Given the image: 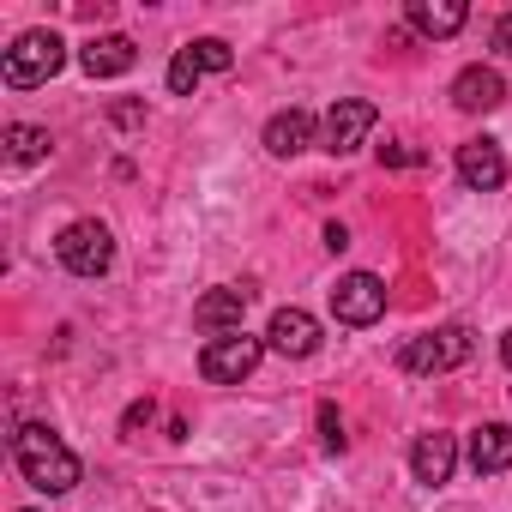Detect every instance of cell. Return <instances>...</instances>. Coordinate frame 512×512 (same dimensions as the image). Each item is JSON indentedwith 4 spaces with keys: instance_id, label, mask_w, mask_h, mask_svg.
<instances>
[{
    "instance_id": "7c38bea8",
    "label": "cell",
    "mask_w": 512,
    "mask_h": 512,
    "mask_svg": "<svg viewBox=\"0 0 512 512\" xmlns=\"http://www.w3.org/2000/svg\"><path fill=\"white\" fill-rule=\"evenodd\" d=\"M133 61H139V49H133V37H121V31L91 37V43L79 49V67H85L91 79H121V73H133Z\"/></svg>"
},
{
    "instance_id": "7a4b0ae2",
    "label": "cell",
    "mask_w": 512,
    "mask_h": 512,
    "mask_svg": "<svg viewBox=\"0 0 512 512\" xmlns=\"http://www.w3.org/2000/svg\"><path fill=\"white\" fill-rule=\"evenodd\" d=\"M470 350H476L470 326H434V332H416V338L398 350V368H404V374H416V380H434V374L464 368V362H470Z\"/></svg>"
},
{
    "instance_id": "277c9868",
    "label": "cell",
    "mask_w": 512,
    "mask_h": 512,
    "mask_svg": "<svg viewBox=\"0 0 512 512\" xmlns=\"http://www.w3.org/2000/svg\"><path fill=\"white\" fill-rule=\"evenodd\" d=\"M55 260H61L73 278H103V272L115 266V235H109V223H97V217L67 223V229L55 235Z\"/></svg>"
},
{
    "instance_id": "d4e9b609",
    "label": "cell",
    "mask_w": 512,
    "mask_h": 512,
    "mask_svg": "<svg viewBox=\"0 0 512 512\" xmlns=\"http://www.w3.org/2000/svg\"><path fill=\"white\" fill-rule=\"evenodd\" d=\"M326 247L344 253V247H350V229H344V223H326Z\"/></svg>"
},
{
    "instance_id": "6da1fadb",
    "label": "cell",
    "mask_w": 512,
    "mask_h": 512,
    "mask_svg": "<svg viewBox=\"0 0 512 512\" xmlns=\"http://www.w3.org/2000/svg\"><path fill=\"white\" fill-rule=\"evenodd\" d=\"M13 458H19V470H25V482H31L37 494H73L79 476H85L79 452H73L49 422H25V428L13 434Z\"/></svg>"
},
{
    "instance_id": "ba28073f",
    "label": "cell",
    "mask_w": 512,
    "mask_h": 512,
    "mask_svg": "<svg viewBox=\"0 0 512 512\" xmlns=\"http://www.w3.org/2000/svg\"><path fill=\"white\" fill-rule=\"evenodd\" d=\"M247 302H253V290H247V284H217V290H205V296L193 302V326H199V332H211V338H229V332H241Z\"/></svg>"
},
{
    "instance_id": "9c48e42d",
    "label": "cell",
    "mask_w": 512,
    "mask_h": 512,
    "mask_svg": "<svg viewBox=\"0 0 512 512\" xmlns=\"http://www.w3.org/2000/svg\"><path fill=\"white\" fill-rule=\"evenodd\" d=\"M452 169H458V181H464L470 193H494V187L506 181V157H500L494 139H464L458 157H452Z\"/></svg>"
},
{
    "instance_id": "3957f363",
    "label": "cell",
    "mask_w": 512,
    "mask_h": 512,
    "mask_svg": "<svg viewBox=\"0 0 512 512\" xmlns=\"http://www.w3.org/2000/svg\"><path fill=\"white\" fill-rule=\"evenodd\" d=\"M61 67H67V43H61L55 31H25L7 55H0V79H7L13 91H37V85H49Z\"/></svg>"
},
{
    "instance_id": "603a6c76",
    "label": "cell",
    "mask_w": 512,
    "mask_h": 512,
    "mask_svg": "<svg viewBox=\"0 0 512 512\" xmlns=\"http://www.w3.org/2000/svg\"><path fill=\"white\" fill-rule=\"evenodd\" d=\"M494 49L512 61V13H500V19H494Z\"/></svg>"
},
{
    "instance_id": "30bf717a",
    "label": "cell",
    "mask_w": 512,
    "mask_h": 512,
    "mask_svg": "<svg viewBox=\"0 0 512 512\" xmlns=\"http://www.w3.org/2000/svg\"><path fill=\"white\" fill-rule=\"evenodd\" d=\"M266 344L278 350V356H314L320 350V320L308 314V308H278L272 314V326H266Z\"/></svg>"
},
{
    "instance_id": "ffe728a7",
    "label": "cell",
    "mask_w": 512,
    "mask_h": 512,
    "mask_svg": "<svg viewBox=\"0 0 512 512\" xmlns=\"http://www.w3.org/2000/svg\"><path fill=\"white\" fill-rule=\"evenodd\" d=\"M151 422H157V404H151V398H133V404H127V416H121V434H127V440H139Z\"/></svg>"
},
{
    "instance_id": "44dd1931",
    "label": "cell",
    "mask_w": 512,
    "mask_h": 512,
    "mask_svg": "<svg viewBox=\"0 0 512 512\" xmlns=\"http://www.w3.org/2000/svg\"><path fill=\"white\" fill-rule=\"evenodd\" d=\"M320 446L326 452H344L350 440H344V416H338V404H320Z\"/></svg>"
},
{
    "instance_id": "8992f818",
    "label": "cell",
    "mask_w": 512,
    "mask_h": 512,
    "mask_svg": "<svg viewBox=\"0 0 512 512\" xmlns=\"http://www.w3.org/2000/svg\"><path fill=\"white\" fill-rule=\"evenodd\" d=\"M386 314V284L374 272H344L332 284V320L338 326H374Z\"/></svg>"
},
{
    "instance_id": "9a60e30c",
    "label": "cell",
    "mask_w": 512,
    "mask_h": 512,
    "mask_svg": "<svg viewBox=\"0 0 512 512\" xmlns=\"http://www.w3.org/2000/svg\"><path fill=\"white\" fill-rule=\"evenodd\" d=\"M260 139H266V151H272V157H296V151H308V145H314V115H308V109H278V115L266 121V133H260Z\"/></svg>"
},
{
    "instance_id": "5b68a950",
    "label": "cell",
    "mask_w": 512,
    "mask_h": 512,
    "mask_svg": "<svg viewBox=\"0 0 512 512\" xmlns=\"http://www.w3.org/2000/svg\"><path fill=\"white\" fill-rule=\"evenodd\" d=\"M260 356H266V338H247V332L211 338V344L199 350V380H211V386H241L253 368H260Z\"/></svg>"
},
{
    "instance_id": "2e32d148",
    "label": "cell",
    "mask_w": 512,
    "mask_h": 512,
    "mask_svg": "<svg viewBox=\"0 0 512 512\" xmlns=\"http://www.w3.org/2000/svg\"><path fill=\"white\" fill-rule=\"evenodd\" d=\"M464 0H410V25L422 37H458L464 31Z\"/></svg>"
},
{
    "instance_id": "e0dca14e",
    "label": "cell",
    "mask_w": 512,
    "mask_h": 512,
    "mask_svg": "<svg viewBox=\"0 0 512 512\" xmlns=\"http://www.w3.org/2000/svg\"><path fill=\"white\" fill-rule=\"evenodd\" d=\"M0 145H7V163H19V169H25V163H43L55 139H49V127H31V121H13L7 133H0Z\"/></svg>"
},
{
    "instance_id": "7402d4cb",
    "label": "cell",
    "mask_w": 512,
    "mask_h": 512,
    "mask_svg": "<svg viewBox=\"0 0 512 512\" xmlns=\"http://www.w3.org/2000/svg\"><path fill=\"white\" fill-rule=\"evenodd\" d=\"M380 163H386V169H416L422 151H416V145H380Z\"/></svg>"
},
{
    "instance_id": "cb8c5ba5",
    "label": "cell",
    "mask_w": 512,
    "mask_h": 512,
    "mask_svg": "<svg viewBox=\"0 0 512 512\" xmlns=\"http://www.w3.org/2000/svg\"><path fill=\"white\" fill-rule=\"evenodd\" d=\"M115 121H121V127H139V121H145V103H115Z\"/></svg>"
},
{
    "instance_id": "ac0fdd59",
    "label": "cell",
    "mask_w": 512,
    "mask_h": 512,
    "mask_svg": "<svg viewBox=\"0 0 512 512\" xmlns=\"http://www.w3.org/2000/svg\"><path fill=\"white\" fill-rule=\"evenodd\" d=\"M187 49H193V61H199L205 73H229V67H235V49H229L223 37H199V43H187Z\"/></svg>"
},
{
    "instance_id": "4fadbf2b",
    "label": "cell",
    "mask_w": 512,
    "mask_h": 512,
    "mask_svg": "<svg viewBox=\"0 0 512 512\" xmlns=\"http://www.w3.org/2000/svg\"><path fill=\"white\" fill-rule=\"evenodd\" d=\"M410 470H416V482H428V488H440V482H452V470H458V440L452 434H422L416 446H410Z\"/></svg>"
},
{
    "instance_id": "8fae6325",
    "label": "cell",
    "mask_w": 512,
    "mask_h": 512,
    "mask_svg": "<svg viewBox=\"0 0 512 512\" xmlns=\"http://www.w3.org/2000/svg\"><path fill=\"white\" fill-rule=\"evenodd\" d=\"M452 103L464 109V115H488V109H500L506 103V79L494 73V67H464L458 79H452Z\"/></svg>"
},
{
    "instance_id": "52a82bcc",
    "label": "cell",
    "mask_w": 512,
    "mask_h": 512,
    "mask_svg": "<svg viewBox=\"0 0 512 512\" xmlns=\"http://www.w3.org/2000/svg\"><path fill=\"white\" fill-rule=\"evenodd\" d=\"M374 121H380V109H374L368 97H338V103L326 109V151H332V157H350V151L374 133Z\"/></svg>"
},
{
    "instance_id": "5bb4252c",
    "label": "cell",
    "mask_w": 512,
    "mask_h": 512,
    "mask_svg": "<svg viewBox=\"0 0 512 512\" xmlns=\"http://www.w3.org/2000/svg\"><path fill=\"white\" fill-rule=\"evenodd\" d=\"M470 470H476V476L512 470V422H482V428L470 434Z\"/></svg>"
},
{
    "instance_id": "d6986e66",
    "label": "cell",
    "mask_w": 512,
    "mask_h": 512,
    "mask_svg": "<svg viewBox=\"0 0 512 512\" xmlns=\"http://www.w3.org/2000/svg\"><path fill=\"white\" fill-rule=\"evenodd\" d=\"M199 61H193V49H175V61H169V91L175 97H193V85H199Z\"/></svg>"
},
{
    "instance_id": "484cf974",
    "label": "cell",
    "mask_w": 512,
    "mask_h": 512,
    "mask_svg": "<svg viewBox=\"0 0 512 512\" xmlns=\"http://www.w3.org/2000/svg\"><path fill=\"white\" fill-rule=\"evenodd\" d=\"M500 362H506V368H512V332H506V338H500Z\"/></svg>"
}]
</instances>
